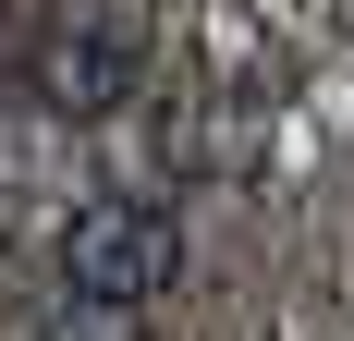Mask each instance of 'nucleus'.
Returning a JSON list of instances; mask_svg holds the SVG:
<instances>
[{"mask_svg": "<svg viewBox=\"0 0 354 341\" xmlns=\"http://www.w3.org/2000/svg\"><path fill=\"white\" fill-rule=\"evenodd\" d=\"M183 280V232L147 195H86L62 220V341H147Z\"/></svg>", "mask_w": 354, "mask_h": 341, "instance_id": "nucleus-1", "label": "nucleus"}, {"mask_svg": "<svg viewBox=\"0 0 354 341\" xmlns=\"http://www.w3.org/2000/svg\"><path fill=\"white\" fill-rule=\"evenodd\" d=\"M135 86H147V25H135V12H73V25L37 37V110L110 122Z\"/></svg>", "mask_w": 354, "mask_h": 341, "instance_id": "nucleus-2", "label": "nucleus"}]
</instances>
